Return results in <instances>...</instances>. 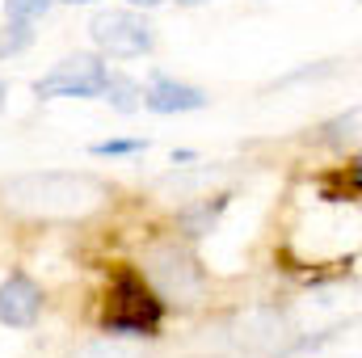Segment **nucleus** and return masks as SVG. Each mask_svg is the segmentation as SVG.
Instances as JSON below:
<instances>
[{"instance_id": "obj_1", "label": "nucleus", "mask_w": 362, "mask_h": 358, "mask_svg": "<svg viewBox=\"0 0 362 358\" xmlns=\"http://www.w3.org/2000/svg\"><path fill=\"white\" fill-rule=\"evenodd\" d=\"M0 198L13 215H25V219H85L105 207L110 190L89 173L47 169V173H21L4 181Z\"/></svg>"}, {"instance_id": "obj_2", "label": "nucleus", "mask_w": 362, "mask_h": 358, "mask_svg": "<svg viewBox=\"0 0 362 358\" xmlns=\"http://www.w3.org/2000/svg\"><path fill=\"white\" fill-rule=\"evenodd\" d=\"M165 312H169V304L152 291V282H148L139 270L122 266L114 274V282H110V295H105V304H101L97 325H101V333H110V337L152 342V337H160V329H165Z\"/></svg>"}, {"instance_id": "obj_3", "label": "nucleus", "mask_w": 362, "mask_h": 358, "mask_svg": "<svg viewBox=\"0 0 362 358\" xmlns=\"http://www.w3.org/2000/svg\"><path fill=\"white\" fill-rule=\"evenodd\" d=\"M89 38L101 59H144L156 47V30L144 8H97L89 17Z\"/></svg>"}, {"instance_id": "obj_4", "label": "nucleus", "mask_w": 362, "mask_h": 358, "mask_svg": "<svg viewBox=\"0 0 362 358\" xmlns=\"http://www.w3.org/2000/svg\"><path fill=\"white\" fill-rule=\"evenodd\" d=\"M286 329H291V321L282 308L257 304V308H245V312L228 316L223 325H215V346L232 350V354H266L286 342Z\"/></svg>"}, {"instance_id": "obj_5", "label": "nucleus", "mask_w": 362, "mask_h": 358, "mask_svg": "<svg viewBox=\"0 0 362 358\" xmlns=\"http://www.w3.org/2000/svg\"><path fill=\"white\" fill-rule=\"evenodd\" d=\"M105 81H110V64H105L97 51H76V55L59 59L47 76H38V81L30 85V93H34L38 101H59V97L93 101V97H101Z\"/></svg>"}, {"instance_id": "obj_6", "label": "nucleus", "mask_w": 362, "mask_h": 358, "mask_svg": "<svg viewBox=\"0 0 362 358\" xmlns=\"http://www.w3.org/2000/svg\"><path fill=\"white\" fill-rule=\"evenodd\" d=\"M148 282L152 291L169 304H194L206 287V274H202V262L185 249V245H156L148 253Z\"/></svg>"}, {"instance_id": "obj_7", "label": "nucleus", "mask_w": 362, "mask_h": 358, "mask_svg": "<svg viewBox=\"0 0 362 358\" xmlns=\"http://www.w3.org/2000/svg\"><path fill=\"white\" fill-rule=\"evenodd\" d=\"M38 316H42V287L25 270H13L0 282V325L4 329H34Z\"/></svg>"}, {"instance_id": "obj_8", "label": "nucleus", "mask_w": 362, "mask_h": 358, "mask_svg": "<svg viewBox=\"0 0 362 358\" xmlns=\"http://www.w3.org/2000/svg\"><path fill=\"white\" fill-rule=\"evenodd\" d=\"M211 105V93L198 89V85H185L177 76H169V72H152L148 76V89H144V110H152V114H194V110H206Z\"/></svg>"}, {"instance_id": "obj_9", "label": "nucleus", "mask_w": 362, "mask_h": 358, "mask_svg": "<svg viewBox=\"0 0 362 358\" xmlns=\"http://www.w3.org/2000/svg\"><path fill=\"white\" fill-rule=\"evenodd\" d=\"M228 207H232V194H228V190L185 202V207L177 211V232L185 236V241H202V236H211V232L219 228V219H223Z\"/></svg>"}, {"instance_id": "obj_10", "label": "nucleus", "mask_w": 362, "mask_h": 358, "mask_svg": "<svg viewBox=\"0 0 362 358\" xmlns=\"http://www.w3.org/2000/svg\"><path fill=\"white\" fill-rule=\"evenodd\" d=\"M358 127H362V110H358V105H350L346 114L329 118V122L320 127V135H316V139H320L329 152L346 156V152H354V148H358Z\"/></svg>"}, {"instance_id": "obj_11", "label": "nucleus", "mask_w": 362, "mask_h": 358, "mask_svg": "<svg viewBox=\"0 0 362 358\" xmlns=\"http://www.w3.org/2000/svg\"><path fill=\"white\" fill-rule=\"evenodd\" d=\"M320 198L325 202H358L362 198V161L350 156L346 169H333L320 178Z\"/></svg>"}, {"instance_id": "obj_12", "label": "nucleus", "mask_w": 362, "mask_h": 358, "mask_svg": "<svg viewBox=\"0 0 362 358\" xmlns=\"http://www.w3.org/2000/svg\"><path fill=\"white\" fill-rule=\"evenodd\" d=\"M101 101L114 114H135V110H144V85L135 76H127V72H110V81L101 89Z\"/></svg>"}, {"instance_id": "obj_13", "label": "nucleus", "mask_w": 362, "mask_h": 358, "mask_svg": "<svg viewBox=\"0 0 362 358\" xmlns=\"http://www.w3.org/2000/svg\"><path fill=\"white\" fill-rule=\"evenodd\" d=\"M34 38H38L34 21H17V17H8V21L0 25V59H13V55L30 51Z\"/></svg>"}, {"instance_id": "obj_14", "label": "nucleus", "mask_w": 362, "mask_h": 358, "mask_svg": "<svg viewBox=\"0 0 362 358\" xmlns=\"http://www.w3.org/2000/svg\"><path fill=\"white\" fill-rule=\"evenodd\" d=\"M152 144L148 139H139V135H131V139H97L89 148V156L97 161H131V156H144Z\"/></svg>"}, {"instance_id": "obj_15", "label": "nucleus", "mask_w": 362, "mask_h": 358, "mask_svg": "<svg viewBox=\"0 0 362 358\" xmlns=\"http://www.w3.org/2000/svg\"><path fill=\"white\" fill-rule=\"evenodd\" d=\"M215 178H223V169L215 165V169H198V173H185V169H173L169 178L156 181V190H177V194H194V190H202V185H211Z\"/></svg>"}, {"instance_id": "obj_16", "label": "nucleus", "mask_w": 362, "mask_h": 358, "mask_svg": "<svg viewBox=\"0 0 362 358\" xmlns=\"http://www.w3.org/2000/svg\"><path fill=\"white\" fill-rule=\"evenodd\" d=\"M55 8V0H4V17H17V21H38Z\"/></svg>"}, {"instance_id": "obj_17", "label": "nucleus", "mask_w": 362, "mask_h": 358, "mask_svg": "<svg viewBox=\"0 0 362 358\" xmlns=\"http://www.w3.org/2000/svg\"><path fill=\"white\" fill-rule=\"evenodd\" d=\"M72 358H144L135 354V350H127V346H118V342H110V337H101V342H89V346H81Z\"/></svg>"}, {"instance_id": "obj_18", "label": "nucleus", "mask_w": 362, "mask_h": 358, "mask_svg": "<svg viewBox=\"0 0 362 358\" xmlns=\"http://www.w3.org/2000/svg\"><path fill=\"white\" fill-rule=\"evenodd\" d=\"M169 161H173V165H189V161H198V152H194V148H173Z\"/></svg>"}, {"instance_id": "obj_19", "label": "nucleus", "mask_w": 362, "mask_h": 358, "mask_svg": "<svg viewBox=\"0 0 362 358\" xmlns=\"http://www.w3.org/2000/svg\"><path fill=\"white\" fill-rule=\"evenodd\" d=\"M127 4H131V8H144V13H148V8H156V4H165V0H127Z\"/></svg>"}, {"instance_id": "obj_20", "label": "nucleus", "mask_w": 362, "mask_h": 358, "mask_svg": "<svg viewBox=\"0 0 362 358\" xmlns=\"http://www.w3.org/2000/svg\"><path fill=\"white\" fill-rule=\"evenodd\" d=\"M177 8H202V4H215V0H173Z\"/></svg>"}, {"instance_id": "obj_21", "label": "nucleus", "mask_w": 362, "mask_h": 358, "mask_svg": "<svg viewBox=\"0 0 362 358\" xmlns=\"http://www.w3.org/2000/svg\"><path fill=\"white\" fill-rule=\"evenodd\" d=\"M4 110H8V85L0 81V114H4Z\"/></svg>"}, {"instance_id": "obj_22", "label": "nucleus", "mask_w": 362, "mask_h": 358, "mask_svg": "<svg viewBox=\"0 0 362 358\" xmlns=\"http://www.w3.org/2000/svg\"><path fill=\"white\" fill-rule=\"evenodd\" d=\"M55 4H97V0H55Z\"/></svg>"}]
</instances>
